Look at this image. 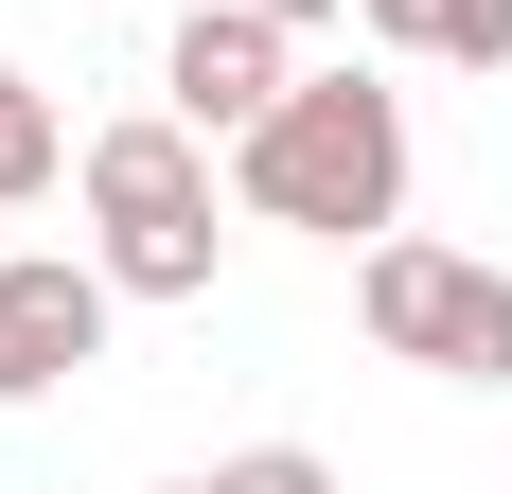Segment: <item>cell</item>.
<instances>
[{
	"instance_id": "9",
	"label": "cell",
	"mask_w": 512,
	"mask_h": 494,
	"mask_svg": "<svg viewBox=\"0 0 512 494\" xmlns=\"http://www.w3.org/2000/svg\"><path fill=\"white\" fill-rule=\"evenodd\" d=\"M265 18H283V36H318V18H354V0H265Z\"/></svg>"
},
{
	"instance_id": "10",
	"label": "cell",
	"mask_w": 512,
	"mask_h": 494,
	"mask_svg": "<svg viewBox=\"0 0 512 494\" xmlns=\"http://www.w3.org/2000/svg\"><path fill=\"white\" fill-rule=\"evenodd\" d=\"M159 494H230V459H212V477H159Z\"/></svg>"
},
{
	"instance_id": "1",
	"label": "cell",
	"mask_w": 512,
	"mask_h": 494,
	"mask_svg": "<svg viewBox=\"0 0 512 494\" xmlns=\"http://www.w3.org/2000/svg\"><path fill=\"white\" fill-rule=\"evenodd\" d=\"M230 195H248V230L389 247L407 230V89H389V71H301V89L230 142Z\"/></svg>"
},
{
	"instance_id": "2",
	"label": "cell",
	"mask_w": 512,
	"mask_h": 494,
	"mask_svg": "<svg viewBox=\"0 0 512 494\" xmlns=\"http://www.w3.org/2000/svg\"><path fill=\"white\" fill-rule=\"evenodd\" d=\"M71 195H89V265H106L124 300H212V265H230V212H248V195H212V124H177V106H124V124H89Z\"/></svg>"
},
{
	"instance_id": "6",
	"label": "cell",
	"mask_w": 512,
	"mask_h": 494,
	"mask_svg": "<svg viewBox=\"0 0 512 494\" xmlns=\"http://www.w3.org/2000/svg\"><path fill=\"white\" fill-rule=\"evenodd\" d=\"M71 159H89V142L53 124V89H36V71H0V212H36Z\"/></svg>"
},
{
	"instance_id": "5",
	"label": "cell",
	"mask_w": 512,
	"mask_h": 494,
	"mask_svg": "<svg viewBox=\"0 0 512 494\" xmlns=\"http://www.w3.org/2000/svg\"><path fill=\"white\" fill-rule=\"evenodd\" d=\"M283 89H301V36H283L265 0H195V18L159 36V106H177V124H212V142H248Z\"/></svg>"
},
{
	"instance_id": "8",
	"label": "cell",
	"mask_w": 512,
	"mask_h": 494,
	"mask_svg": "<svg viewBox=\"0 0 512 494\" xmlns=\"http://www.w3.org/2000/svg\"><path fill=\"white\" fill-rule=\"evenodd\" d=\"M354 36H371V53H424V36H442V0H354Z\"/></svg>"
},
{
	"instance_id": "7",
	"label": "cell",
	"mask_w": 512,
	"mask_h": 494,
	"mask_svg": "<svg viewBox=\"0 0 512 494\" xmlns=\"http://www.w3.org/2000/svg\"><path fill=\"white\" fill-rule=\"evenodd\" d=\"M424 53H442V71H512V0H442Z\"/></svg>"
},
{
	"instance_id": "3",
	"label": "cell",
	"mask_w": 512,
	"mask_h": 494,
	"mask_svg": "<svg viewBox=\"0 0 512 494\" xmlns=\"http://www.w3.org/2000/svg\"><path fill=\"white\" fill-rule=\"evenodd\" d=\"M354 318H371V353H407L442 389H512V265L495 247H442V230L354 247Z\"/></svg>"
},
{
	"instance_id": "4",
	"label": "cell",
	"mask_w": 512,
	"mask_h": 494,
	"mask_svg": "<svg viewBox=\"0 0 512 494\" xmlns=\"http://www.w3.org/2000/svg\"><path fill=\"white\" fill-rule=\"evenodd\" d=\"M106 318L124 283L89 247H0V406H53L71 371H106Z\"/></svg>"
}]
</instances>
